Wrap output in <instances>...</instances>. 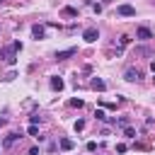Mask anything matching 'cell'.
<instances>
[{
    "label": "cell",
    "instance_id": "6da1fadb",
    "mask_svg": "<svg viewBox=\"0 0 155 155\" xmlns=\"http://www.w3.org/2000/svg\"><path fill=\"white\" fill-rule=\"evenodd\" d=\"M0 61H5L7 65H15V63H17V51H15V46L0 48Z\"/></svg>",
    "mask_w": 155,
    "mask_h": 155
},
{
    "label": "cell",
    "instance_id": "7a4b0ae2",
    "mask_svg": "<svg viewBox=\"0 0 155 155\" xmlns=\"http://www.w3.org/2000/svg\"><path fill=\"white\" fill-rule=\"evenodd\" d=\"M82 39H85L87 44H94V41L99 39V29H97V27H87V29L82 31Z\"/></svg>",
    "mask_w": 155,
    "mask_h": 155
},
{
    "label": "cell",
    "instance_id": "3957f363",
    "mask_svg": "<svg viewBox=\"0 0 155 155\" xmlns=\"http://www.w3.org/2000/svg\"><path fill=\"white\" fill-rule=\"evenodd\" d=\"M75 53H78V48H75V46L63 48V51H56V61H68V58H73Z\"/></svg>",
    "mask_w": 155,
    "mask_h": 155
},
{
    "label": "cell",
    "instance_id": "277c9868",
    "mask_svg": "<svg viewBox=\"0 0 155 155\" xmlns=\"http://www.w3.org/2000/svg\"><path fill=\"white\" fill-rule=\"evenodd\" d=\"M116 15H121V17H133V15H136V7H133V5H119V7H116Z\"/></svg>",
    "mask_w": 155,
    "mask_h": 155
},
{
    "label": "cell",
    "instance_id": "5b68a950",
    "mask_svg": "<svg viewBox=\"0 0 155 155\" xmlns=\"http://www.w3.org/2000/svg\"><path fill=\"white\" fill-rule=\"evenodd\" d=\"M136 39H140V41H150V39H153V31H150L148 27H138V29H136Z\"/></svg>",
    "mask_w": 155,
    "mask_h": 155
},
{
    "label": "cell",
    "instance_id": "8992f818",
    "mask_svg": "<svg viewBox=\"0 0 155 155\" xmlns=\"http://www.w3.org/2000/svg\"><path fill=\"white\" fill-rule=\"evenodd\" d=\"M124 78H126L128 82H133V80H140V78H143V73H140L138 68H126V73H124Z\"/></svg>",
    "mask_w": 155,
    "mask_h": 155
},
{
    "label": "cell",
    "instance_id": "52a82bcc",
    "mask_svg": "<svg viewBox=\"0 0 155 155\" xmlns=\"http://www.w3.org/2000/svg\"><path fill=\"white\" fill-rule=\"evenodd\" d=\"M48 85H51V90H53V92H61V90L65 87V82H63V80H61L58 75H53V78L48 80Z\"/></svg>",
    "mask_w": 155,
    "mask_h": 155
},
{
    "label": "cell",
    "instance_id": "ba28073f",
    "mask_svg": "<svg viewBox=\"0 0 155 155\" xmlns=\"http://www.w3.org/2000/svg\"><path fill=\"white\" fill-rule=\"evenodd\" d=\"M90 87L97 90V92H104V90H107V82H104L102 78H92V80H90Z\"/></svg>",
    "mask_w": 155,
    "mask_h": 155
},
{
    "label": "cell",
    "instance_id": "9c48e42d",
    "mask_svg": "<svg viewBox=\"0 0 155 155\" xmlns=\"http://www.w3.org/2000/svg\"><path fill=\"white\" fill-rule=\"evenodd\" d=\"M58 145H61V150H65V153H68V150H73V148H75V140H73V138H61V140H58Z\"/></svg>",
    "mask_w": 155,
    "mask_h": 155
},
{
    "label": "cell",
    "instance_id": "30bf717a",
    "mask_svg": "<svg viewBox=\"0 0 155 155\" xmlns=\"http://www.w3.org/2000/svg\"><path fill=\"white\" fill-rule=\"evenodd\" d=\"M31 34H34V39H36V41L46 36V31H44V27H41V24H34V27H31Z\"/></svg>",
    "mask_w": 155,
    "mask_h": 155
},
{
    "label": "cell",
    "instance_id": "8fae6325",
    "mask_svg": "<svg viewBox=\"0 0 155 155\" xmlns=\"http://www.w3.org/2000/svg\"><path fill=\"white\" fill-rule=\"evenodd\" d=\"M61 15H63V17H78V10L70 7V5H65V7L61 10Z\"/></svg>",
    "mask_w": 155,
    "mask_h": 155
},
{
    "label": "cell",
    "instance_id": "7c38bea8",
    "mask_svg": "<svg viewBox=\"0 0 155 155\" xmlns=\"http://www.w3.org/2000/svg\"><path fill=\"white\" fill-rule=\"evenodd\" d=\"M17 138H22V133H7V138H5V143H2V145L7 148V145H12Z\"/></svg>",
    "mask_w": 155,
    "mask_h": 155
},
{
    "label": "cell",
    "instance_id": "4fadbf2b",
    "mask_svg": "<svg viewBox=\"0 0 155 155\" xmlns=\"http://www.w3.org/2000/svg\"><path fill=\"white\" fill-rule=\"evenodd\" d=\"M27 133H29V136H34V138H41V136H39V126H34V124H29Z\"/></svg>",
    "mask_w": 155,
    "mask_h": 155
},
{
    "label": "cell",
    "instance_id": "5bb4252c",
    "mask_svg": "<svg viewBox=\"0 0 155 155\" xmlns=\"http://www.w3.org/2000/svg\"><path fill=\"white\" fill-rule=\"evenodd\" d=\"M94 116H97V121H107V119H109V116L104 114V109H97V111H94Z\"/></svg>",
    "mask_w": 155,
    "mask_h": 155
},
{
    "label": "cell",
    "instance_id": "9a60e30c",
    "mask_svg": "<svg viewBox=\"0 0 155 155\" xmlns=\"http://www.w3.org/2000/svg\"><path fill=\"white\" fill-rule=\"evenodd\" d=\"M68 104H70V107H73V109H80V107H82V104H85V102H82V99H70V102H68Z\"/></svg>",
    "mask_w": 155,
    "mask_h": 155
},
{
    "label": "cell",
    "instance_id": "2e32d148",
    "mask_svg": "<svg viewBox=\"0 0 155 155\" xmlns=\"http://www.w3.org/2000/svg\"><path fill=\"white\" fill-rule=\"evenodd\" d=\"M124 136H126V138H136V131H133L131 126H126V128H124Z\"/></svg>",
    "mask_w": 155,
    "mask_h": 155
},
{
    "label": "cell",
    "instance_id": "e0dca14e",
    "mask_svg": "<svg viewBox=\"0 0 155 155\" xmlns=\"http://www.w3.org/2000/svg\"><path fill=\"white\" fill-rule=\"evenodd\" d=\"M99 109H116V104H111V102H99Z\"/></svg>",
    "mask_w": 155,
    "mask_h": 155
},
{
    "label": "cell",
    "instance_id": "ac0fdd59",
    "mask_svg": "<svg viewBox=\"0 0 155 155\" xmlns=\"http://www.w3.org/2000/svg\"><path fill=\"white\" fill-rule=\"evenodd\" d=\"M82 128H85V121L78 119V121H75V131H82Z\"/></svg>",
    "mask_w": 155,
    "mask_h": 155
},
{
    "label": "cell",
    "instance_id": "d6986e66",
    "mask_svg": "<svg viewBox=\"0 0 155 155\" xmlns=\"http://www.w3.org/2000/svg\"><path fill=\"white\" fill-rule=\"evenodd\" d=\"M85 148H87V150H90V153H94V150H97V143H94V140H90V143H87V145H85Z\"/></svg>",
    "mask_w": 155,
    "mask_h": 155
},
{
    "label": "cell",
    "instance_id": "ffe728a7",
    "mask_svg": "<svg viewBox=\"0 0 155 155\" xmlns=\"http://www.w3.org/2000/svg\"><path fill=\"white\" fill-rule=\"evenodd\" d=\"M119 41H121V46H128V44H131V39H128V36H126V34H124V36H121V39H119Z\"/></svg>",
    "mask_w": 155,
    "mask_h": 155
},
{
    "label": "cell",
    "instance_id": "44dd1931",
    "mask_svg": "<svg viewBox=\"0 0 155 155\" xmlns=\"http://www.w3.org/2000/svg\"><path fill=\"white\" fill-rule=\"evenodd\" d=\"M15 78H17V73H7V75H5L2 80H7V82H10V80H15Z\"/></svg>",
    "mask_w": 155,
    "mask_h": 155
},
{
    "label": "cell",
    "instance_id": "7402d4cb",
    "mask_svg": "<svg viewBox=\"0 0 155 155\" xmlns=\"http://www.w3.org/2000/svg\"><path fill=\"white\" fill-rule=\"evenodd\" d=\"M29 121H31V124H34V126H36V124H39V121H41V119H39V114H34V116H29Z\"/></svg>",
    "mask_w": 155,
    "mask_h": 155
},
{
    "label": "cell",
    "instance_id": "603a6c76",
    "mask_svg": "<svg viewBox=\"0 0 155 155\" xmlns=\"http://www.w3.org/2000/svg\"><path fill=\"white\" fill-rule=\"evenodd\" d=\"M126 150H128V148H126L124 143H119V145H116V153H126Z\"/></svg>",
    "mask_w": 155,
    "mask_h": 155
},
{
    "label": "cell",
    "instance_id": "cb8c5ba5",
    "mask_svg": "<svg viewBox=\"0 0 155 155\" xmlns=\"http://www.w3.org/2000/svg\"><path fill=\"white\" fill-rule=\"evenodd\" d=\"M29 155H39V148H29Z\"/></svg>",
    "mask_w": 155,
    "mask_h": 155
},
{
    "label": "cell",
    "instance_id": "d4e9b609",
    "mask_svg": "<svg viewBox=\"0 0 155 155\" xmlns=\"http://www.w3.org/2000/svg\"><path fill=\"white\" fill-rule=\"evenodd\" d=\"M150 70H153V73H155V61H153V63H150Z\"/></svg>",
    "mask_w": 155,
    "mask_h": 155
},
{
    "label": "cell",
    "instance_id": "484cf974",
    "mask_svg": "<svg viewBox=\"0 0 155 155\" xmlns=\"http://www.w3.org/2000/svg\"><path fill=\"white\" fill-rule=\"evenodd\" d=\"M2 124H5V119H0V126H2Z\"/></svg>",
    "mask_w": 155,
    "mask_h": 155
},
{
    "label": "cell",
    "instance_id": "4316f807",
    "mask_svg": "<svg viewBox=\"0 0 155 155\" xmlns=\"http://www.w3.org/2000/svg\"><path fill=\"white\" fill-rule=\"evenodd\" d=\"M2 2H5V0H0V5H2Z\"/></svg>",
    "mask_w": 155,
    "mask_h": 155
},
{
    "label": "cell",
    "instance_id": "83f0119b",
    "mask_svg": "<svg viewBox=\"0 0 155 155\" xmlns=\"http://www.w3.org/2000/svg\"><path fill=\"white\" fill-rule=\"evenodd\" d=\"M153 82H155V78H153Z\"/></svg>",
    "mask_w": 155,
    "mask_h": 155
}]
</instances>
